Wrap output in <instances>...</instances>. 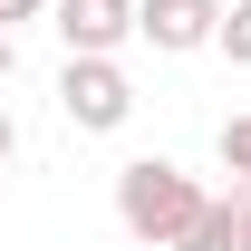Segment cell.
<instances>
[{
  "label": "cell",
  "mask_w": 251,
  "mask_h": 251,
  "mask_svg": "<svg viewBox=\"0 0 251 251\" xmlns=\"http://www.w3.org/2000/svg\"><path fill=\"white\" fill-rule=\"evenodd\" d=\"M203 203H213V193L193 184L184 164H164V155H135L116 174V222L135 232V242H155V251H174V232H184Z\"/></svg>",
  "instance_id": "6da1fadb"
},
{
  "label": "cell",
  "mask_w": 251,
  "mask_h": 251,
  "mask_svg": "<svg viewBox=\"0 0 251 251\" xmlns=\"http://www.w3.org/2000/svg\"><path fill=\"white\" fill-rule=\"evenodd\" d=\"M58 116L77 126V135H116V126L135 116L126 68H116V58H68V68H58Z\"/></svg>",
  "instance_id": "7a4b0ae2"
},
{
  "label": "cell",
  "mask_w": 251,
  "mask_h": 251,
  "mask_svg": "<svg viewBox=\"0 0 251 251\" xmlns=\"http://www.w3.org/2000/svg\"><path fill=\"white\" fill-rule=\"evenodd\" d=\"M49 29L68 39V58H116L135 39V0H49Z\"/></svg>",
  "instance_id": "3957f363"
},
{
  "label": "cell",
  "mask_w": 251,
  "mask_h": 251,
  "mask_svg": "<svg viewBox=\"0 0 251 251\" xmlns=\"http://www.w3.org/2000/svg\"><path fill=\"white\" fill-rule=\"evenodd\" d=\"M213 29H222V0H135V39L155 58H193L213 49Z\"/></svg>",
  "instance_id": "277c9868"
},
{
  "label": "cell",
  "mask_w": 251,
  "mask_h": 251,
  "mask_svg": "<svg viewBox=\"0 0 251 251\" xmlns=\"http://www.w3.org/2000/svg\"><path fill=\"white\" fill-rule=\"evenodd\" d=\"M174 251H242V242H232V203L213 193V203H203V213L174 232Z\"/></svg>",
  "instance_id": "5b68a950"
},
{
  "label": "cell",
  "mask_w": 251,
  "mask_h": 251,
  "mask_svg": "<svg viewBox=\"0 0 251 251\" xmlns=\"http://www.w3.org/2000/svg\"><path fill=\"white\" fill-rule=\"evenodd\" d=\"M213 49L232 68H251V0H232V10H222V29H213Z\"/></svg>",
  "instance_id": "8992f818"
},
{
  "label": "cell",
  "mask_w": 251,
  "mask_h": 251,
  "mask_svg": "<svg viewBox=\"0 0 251 251\" xmlns=\"http://www.w3.org/2000/svg\"><path fill=\"white\" fill-rule=\"evenodd\" d=\"M222 174H232V184L251 174V116H222Z\"/></svg>",
  "instance_id": "52a82bcc"
},
{
  "label": "cell",
  "mask_w": 251,
  "mask_h": 251,
  "mask_svg": "<svg viewBox=\"0 0 251 251\" xmlns=\"http://www.w3.org/2000/svg\"><path fill=\"white\" fill-rule=\"evenodd\" d=\"M222 203H232V242L251 251V174H242V184H232V193H222Z\"/></svg>",
  "instance_id": "ba28073f"
},
{
  "label": "cell",
  "mask_w": 251,
  "mask_h": 251,
  "mask_svg": "<svg viewBox=\"0 0 251 251\" xmlns=\"http://www.w3.org/2000/svg\"><path fill=\"white\" fill-rule=\"evenodd\" d=\"M20 20H49V0H0V29H20Z\"/></svg>",
  "instance_id": "9c48e42d"
},
{
  "label": "cell",
  "mask_w": 251,
  "mask_h": 251,
  "mask_svg": "<svg viewBox=\"0 0 251 251\" xmlns=\"http://www.w3.org/2000/svg\"><path fill=\"white\" fill-rule=\"evenodd\" d=\"M10 155H20V126H10V106H0V184H10Z\"/></svg>",
  "instance_id": "30bf717a"
},
{
  "label": "cell",
  "mask_w": 251,
  "mask_h": 251,
  "mask_svg": "<svg viewBox=\"0 0 251 251\" xmlns=\"http://www.w3.org/2000/svg\"><path fill=\"white\" fill-rule=\"evenodd\" d=\"M10 68H20V49H10V29H0V77H10Z\"/></svg>",
  "instance_id": "8fae6325"
}]
</instances>
